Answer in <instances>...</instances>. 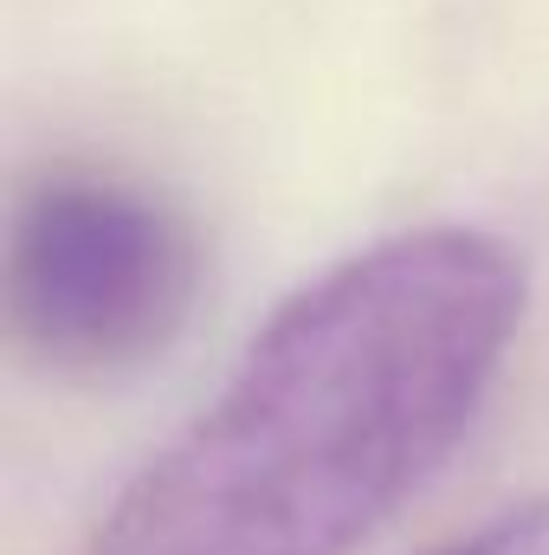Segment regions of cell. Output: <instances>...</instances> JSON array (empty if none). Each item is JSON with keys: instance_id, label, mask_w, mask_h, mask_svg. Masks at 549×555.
<instances>
[{"instance_id": "1", "label": "cell", "mask_w": 549, "mask_h": 555, "mask_svg": "<svg viewBox=\"0 0 549 555\" xmlns=\"http://www.w3.org/2000/svg\"><path fill=\"white\" fill-rule=\"evenodd\" d=\"M524 259L408 227L304 278L85 555H349L459 452L524 330Z\"/></svg>"}, {"instance_id": "2", "label": "cell", "mask_w": 549, "mask_h": 555, "mask_svg": "<svg viewBox=\"0 0 549 555\" xmlns=\"http://www.w3.org/2000/svg\"><path fill=\"white\" fill-rule=\"evenodd\" d=\"M201 304L194 227L111 175H46L7 227V323L52 375L111 382L155 362Z\"/></svg>"}, {"instance_id": "3", "label": "cell", "mask_w": 549, "mask_h": 555, "mask_svg": "<svg viewBox=\"0 0 549 555\" xmlns=\"http://www.w3.org/2000/svg\"><path fill=\"white\" fill-rule=\"evenodd\" d=\"M426 555H549V498L511 504L491 524L459 530L452 543H439V550H426Z\"/></svg>"}]
</instances>
